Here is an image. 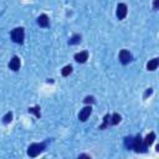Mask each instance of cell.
Segmentation results:
<instances>
[{
  "mask_svg": "<svg viewBox=\"0 0 159 159\" xmlns=\"http://www.w3.org/2000/svg\"><path fill=\"white\" fill-rule=\"evenodd\" d=\"M45 149H46V143L45 142L43 143H32L27 148V154H29V157L35 158L39 154H41Z\"/></svg>",
  "mask_w": 159,
  "mask_h": 159,
  "instance_id": "cell-1",
  "label": "cell"
},
{
  "mask_svg": "<svg viewBox=\"0 0 159 159\" xmlns=\"http://www.w3.org/2000/svg\"><path fill=\"white\" fill-rule=\"evenodd\" d=\"M24 39H25V31L22 27H15L12 31H11V40L15 42V43H22L24 42Z\"/></svg>",
  "mask_w": 159,
  "mask_h": 159,
  "instance_id": "cell-2",
  "label": "cell"
},
{
  "mask_svg": "<svg viewBox=\"0 0 159 159\" xmlns=\"http://www.w3.org/2000/svg\"><path fill=\"white\" fill-rule=\"evenodd\" d=\"M132 149H134V152H137V153H144V152H147V148L143 144V139H142L140 134H138L135 138H133Z\"/></svg>",
  "mask_w": 159,
  "mask_h": 159,
  "instance_id": "cell-3",
  "label": "cell"
},
{
  "mask_svg": "<svg viewBox=\"0 0 159 159\" xmlns=\"http://www.w3.org/2000/svg\"><path fill=\"white\" fill-rule=\"evenodd\" d=\"M132 60H133V56H132V53L128 50H120V52H119V61H120L122 65H128Z\"/></svg>",
  "mask_w": 159,
  "mask_h": 159,
  "instance_id": "cell-4",
  "label": "cell"
},
{
  "mask_svg": "<svg viewBox=\"0 0 159 159\" xmlns=\"http://www.w3.org/2000/svg\"><path fill=\"white\" fill-rule=\"evenodd\" d=\"M127 12H128V7H127V5L123 4V2H119V4L117 5V12H116L118 20H123V19L127 16Z\"/></svg>",
  "mask_w": 159,
  "mask_h": 159,
  "instance_id": "cell-5",
  "label": "cell"
},
{
  "mask_svg": "<svg viewBox=\"0 0 159 159\" xmlns=\"http://www.w3.org/2000/svg\"><path fill=\"white\" fill-rule=\"evenodd\" d=\"M91 113H92V107L91 106H86L84 108L81 109V112L78 114V119L81 122H86L88 119V117L91 116Z\"/></svg>",
  "mask_w": 159,
  "mask_h": 159,
  "instance_id": "cell-6",
  "label": "cell"
},
{
  "mask_svg": "<svg viewBox=\"0 0 159 159\" xmlns=\"http://www.w3.org/2000/svg\"><path fill=\"white\" fill-rule=\"evenodd\" d=\"M20 66H21V61H20V57L19 56H14L10 62H9V68L12 70V71H19L20 70Z\"/></svg>",
  "mask_w": 159,
  "mask_h": 159,
  "instance_id": "cell-7",
  "label": "cell"
},
{
  "mask_svg": "<svg viewBox=\"0 0 159 159\" xmlns=\"http://www.w3.org/2000/svg\"><path fill=\"white\" fill-rule=\"evenodd\" d=\"M37 25L40 27H48L50 25V19L46 14H41L39 17H37Z\"/></svg>",
  "mask_w": 159,
  "mask_h": 159,
  "instance_id": "cell-8",
  "label": "cell"
},
{
  "mask_svg": "<svg viewBox=\"0 0 159 159\" xmlns=\"http://www.w3.org/2000/svg\"><path fill=\"white\" fill-rule=\"evenodd\" d=\"M75 60L78 62V63H84L87 60H88V52L87 51H82V52H78V53H75Z\"/></svg>",
  "mask_w": 159,
  "mask_h": 159,
  "instance_id": "cell-9",
  "label": "cell"
},
{
  "mask_svg": "<svg viewBox=\"0 0 159 159\" xmlns=\"http://www.w3.org/2000/svg\"><path fill=\"white\" fill-rule=\"evenodd\" d=\"M154 140H155V133H154V132H150V133L145 137V139H143V144H144L145 148H148V147H150V145L154 143Z\"/></svg>",
  "mask_w": 159,
  "mask_h": 159,
  "instance_id": "cell-10",
  "label": "cell"
},
{
  "mask_svg": "<svg viewBox=\"0 0 159 159\" xmlns=\"http://www.w3.org/2000/svg\"><path fill=\"white\" fill-rule=\"evenodd\" d=\"M158 65H159V58H153L147 63V70L148 71H155Z\"/></svg>",
  "mask_w": 159,
  "mask_h": 159,
  "instance_id": "cell-11",
  "label": "cell"
},
{
  "mask_svg": "<svg viewBox=\"0 0 159 159\" xmlns=\"http://www.w3.org/2000/svg\"><path fill=\"white\" fill-rule=\"evenodd\" d=\"M81 39H82V36H81L80 34H75V35L68 40V43H70V45H77V43L81 42Z\"/></svg>",
  "mask_w": 159,
  "mask_h": 159,
  "instance_id": "cell-12",
  "label": "cell"
},
{
  "mask_svg": "<svg viewBox=\"0 0 159 159\" xmlns=\"http://www.w3.org/2000/svg\"><path fill=\"white\" fill-rule=\"evenodd\" d=\"M120 119H122V117H120L118 113H113V114L111 116V120H109V124H112V125H116V124H118V123L120 122Z\"/></svg>",
  "mask_w": 159,
  "mask_h": 159,
  "instance_id": "cell-13",
  "label": "cell"
},
{
  "mask_svg": "<svg viewBox=\"0 0 159 159\" xmlns=\"http://www.w3.org/2000/svg\"><path fill=\"white\" fill-rule=\"evenodd\" d=\"M71 73H72V66H71V65L65 66V67L62 68V71H61V75H62L63 77H67V76H70Z\"/></svg>",
  "mask_w": 159,
  "mask_h": 159,
  "instance_id": "cell-14",
  "label": "cell"
},
{
  "mask_svg": "<svg viewBox=\"0 0 159 159\" xmlns=\"http://www.w3.org/2000/svg\"><path fill=\"white\" fill-rule=\"evenodd\" d=\"M29 113H34L36 116V118L41 117V112H40V106H35V107H30L29 108Z\"/></svg>",
  "mask_w": 159,
  "mask_h": 159,
  "instance_id": "cell-15",
  "label": "cell"
},
{
  "mask_svg": "<svg viewBox=\"0 0 159 159\" xmlns=\"http://www.w3.org/2000/svg\"><path fill=\"white\" fill-rule=\"evenodd\" d=\"M109 120H111V116L109 114H106L104 118H103V123L99 125V129H106L109 125Z\"/></svg>",
  "mask_w": 159,
  "mask_h": 159,
  "instance_id": "cell-16",
  "label": "cell"
},
{
  "mask_svg": "<svg viewBox=\"0 0 159 159\" xmlns=\"http://www.w3.org/2000/svg\"><path fill=\"white\" fill-rule=\"evenodd\" d=\"M12 120V112H7L4 117H2V123L4 124H7V123H10Z\"/></svg>",
  "mask_w": 159,
  "mask_h": 159,
  "instance_id": "cell-17",
  "label": "cell"
},
{
  "mask_svg": "<svg viewBox=\"0 0 159 159\" xmlns=\"http://www.w3.org/2000/svg\"><path fill=\"white\" fill-rule=\"evenodd\" d=\"M124 144L127 147V149H132V144H133V137H127L124 139Z\"/></svg>",
  "mask_w": 159,
  "mask_h": 159,
  "instance_id": "cell-18",
  "label": "cell"
},
{
  "mask_svg": "<svg viewBox=\"0 0 159 159\" xmlns=\"http://www.w3.org/2000/svg\"><path fill=\"white\" fill-rule=\"evenodd\" d=\"M83 102H84L86 104H88V103H94V102H96V99H94V97H93V96H87V97L83 99Z\"/></svg>",
  "mask_w": 159,
  "mask_h": 159,
  "instance_id": "cell-19",
  "label": "cell"
},
{
  "mask_svg": "<svg viewBox=\"0 0 159 159\" xmlns=\"http://www.w3.org/2000/svg\"><path fill=\"white\" fill-rule=\"evenodd\" d=\"M152 93H153V89H152V88H148V89L145 91V93H144L143 98H144V99H147V98H148V97H149V96H150Z\"/></svg>",
  "mask_w": 159,
  "mask_h": 159,
  "instance_id": "cell-20",
  "label": "cell"
},
{
  "mask_svg": "<svg viewBox=\"0 0 159 159\" xmlns=\"http://www.w3.org/2000/svg\"><path fill=\"white\" fill-rule=\"evenodd\" d=\"M158 7H159V0H154V2H153V9L157 10Z\"/></svg>",
  "mask_w": 159,
  "mask_h": 159,
  "instance_id": "cell-21",
  "label": "cell"
},
{
  "mask_svg": "<svg viewBox=\"0 0 159 159\" xmlns=\"http://www.w3.org/2000/svg\"><path fill=\"white\" fill-rule=\"evenodd\" d=\"M78 158H87V159H91V155H88V154H80Z\"/></svg>",
  "mask_w": 159,
  "mask_h": 159,
  "instance_id": "cell-22",
  "label": "cell"
},
{
  "mask_svg": "<svg viewBox=\"0 0 159 159\" xmlns=\"http://www.w3.org/2000/svg\"><path fill=\"white\" fill-rule=\"evenodd\" d=\"M47 83H53V81L50 78V80H47Z\"/></svg>",
  "mask_w": 159,
  "mask_h": 159,
  "instance_id": "cell-23",
  "label": "cell"
}]
</instances>
